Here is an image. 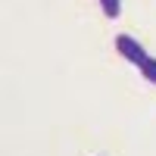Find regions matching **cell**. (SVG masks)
<instances>
[{"instance_id":"7a4b0ae2","label":"cell","mask_w":156,"mask_h":156,"mask_svg":"<svg viewBox=\"0 0 156 156\" xmlns=\"http://www.w3.org/2000/svg\"><path fill=\"white\" fill-rule=\"evenodd\" d=\"M137 72L144 75L150 84H156V59H153V56H144V59H140V62H137Z\"/></svg>"},{"instance_id":"6da1fadb","label":"cell","mask_w":156,"mask_h":156,"mask_svg":"<svg viewBox=\"0 0 156 156\" xmlns=\"http://www.w3.org/2000/svg\"><path fill=\"white\" fill-rule=\"evenodd\" d=\"M115 50H119V53L128 59V62H137L147 56V50H144V44L137 41V37H131V34H115Z\"/></svg>"},{"instance_id":"3957f363","label":"cell","mask_w":156,"mask_h":156,"mask_svg":"<svg viewBox=\"0 0 156 156\" xmlns=\"http://www.w3.org/2000/svg\"><path fill=\"white\" fill-rule=\"evenodd\" d=\"M100 6H103V12H106L109 19H115L122 12V0H100Z\"/></svg>"}]
</instances>
